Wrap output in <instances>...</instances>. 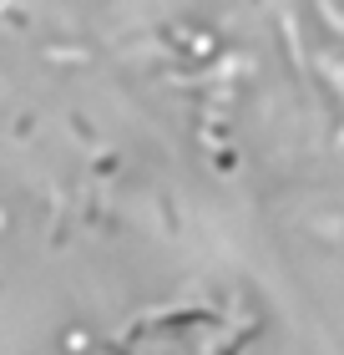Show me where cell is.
<instances>
[{
	"label": "cell",
	"mask_w": 344,
	"mask_h": 355,
	"mask_svg": "<svg viewBox=\"0 0 344 355\" xmlns=\"http://www.w3.org/2000/svg\"><path fill=\"white\" fill-rule=\"evenodd\" d=\"M243 335L228 315L212 310H168L147 315L122 335L117 355H243Z\"/></svg>",
	"instance_id": "obj_1"
}]
</instances>
